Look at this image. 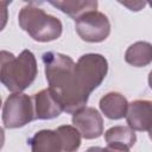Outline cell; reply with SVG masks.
I'll return each mask as SVG.
<instances>
[{
  "mask_svg": "<svg viewBox=\"0 0 152 152\" xmlns=\"http://www.w3.org/2000/svg\"><path fill=\"white\" fill-rule=\"evenodd\" d=\"M49 89L56 96L64 112L75 114L86 107L89 94L78 83L74 59L64 53L48 51L42 56Z\"/></svg>",
  "mask_w": 152,
  "mask_h": 152,
  "instance_id": "1",
  "label": "cell"
},
{
  "mask_svg": "<svg viewBox=\"0 0 152 152\" xmlns=\"http://www.w3.org/2000/svg\"><path fill=\"white\" fill-rule=\"evenodd\" d=\"M38 74L37 61L32 51L23 50L19 56L2 50L0 52V78L11 93H23Z\"/></svg>",
  "mask_w": 152,
  "mask_h": 152,
  "instance_id": "2",
  "label": "cell"
},
{
  "mask_svg": "<svg viewBox=\"0 0 152 152\" xmlns=\"http://www.w3.org/2000/svg\"><path fill=\"white\" fill-rule=\"evenodd\" d=\"M18 23L23 31L39 43L53 42L63 32L62 21L34 4H27L21 7L18 14Z\"/></svg>",
  "mask_w": 152,
  "mask_h": 152,
  "instance_id": "3",
  "label": "cell"
},
{
  "mask_svg": "<svg viewBox=\"0 0 152 152\" xmlns=\"http://www.w3.org/2000/svg\"><path fill=\"white\" fill-rule=\"evenodd\" d=\"M75 72L82 89L90 95L107 76L108 61L100 53L82 55L76 62Z\"/></svg>",
  "mask_w": 152,
  "mask_h": 152,
  "instance_id": "4",
  "label": "cell"
},
{
  "mask_svg": "<svg viewBox=\"0 0 152 152\" xmlns=\"http://www.w3.org/2000/svg\"><path fill=\"white\" fill-rule=\"evenodd\" d=\"M34 120L32 97L24 93H12L2 107V124L5 128H20Z\"/></svg>",
  "mask_w": 152,
  "mask_h": 152,
  "instance_id": "5",
  "label": "cell"
},
{
  "mask_svg": "<svg viewBox=\"0 0 152 152\" xmlns=\"http://www.w3.org/2000/svg\"><path fill=\"white\" fill-rule=\"evenodd\" d=\"M75 30L78 37L87 43H101L110 33V21L100 11H90L75 20Z\"/></svg>",
  "mask_w": 152,
  "mask_h": 152,
  "instance_id": "6",
  "label": "cell"
},
{
  "mask_svg": "<svg viewBox=\"0 0 152 152\" xmlns=\"http://www.w3.org/2000/svg\"><path fill=\"white\" fill-rule=\"evenodd\" d=\"M72 126L81 133L83 139H97L103 134V119L100 112L93 107H84L72 114Z\"/></svg>",
  "mask_w": 152,
  "mask_h": 152,
  "instance_id": "7",
  "label": "cell"
},
{
  "mask_svg": "<svg viewBox=\"0 0 152 152\" xmlns=\"http://www.w3.org/2000/svg\"><path fill=\"white\" fill-rule=\"evenodd\" d=\"M127 126L133 131L148 132L152 127V101L135 100L128 104L126 114Z\"/></svg>",
  "mask_w": 152,
  "mask_h": 152,
  "instance_id": "8",
  "label": "cell"
},
{
  "mask_svg": "<svg viewBox=\"0 0 152 152\" xmlns=\"http://www.w3.org/2000/svg\"><path fill=\"white\" fill-rule=\"evenodd\" d=\"M32 101L34 107V119L51 120L59 116L61 113L64 112L61 103L49 88L36 93L32 96Z\"/></svg>",
  "mask_w": 152,
  "mask_h": 152,
  "instance_id": "9",
  "label": "cell"
},
{
  "mask_svg": "<svg viewBox=\"0 0 152 152\" xmlns=\"http://www.w3.org/2000/svg\"><path fill=\"white\" fill-rule=\"evenodd\" d=\"M128 104L129 103L127 99L118 91L107 93L100 99L99 102L100 110L106 118L110 120H120L126 118Z\"/></svg>",
  "mask_w": 152,
  "mask_h": 152,
  "instance_id": "10",
  "label": "cell"
},
{
  "mask_svg": "<svg viewBox=\"0 0 152 152\" xmlns=\"http://www.w3.org/2000/svg\"><path fill=\"white\" fill-rule=\"evenodd\" d=\"M107 146L128 150L137 142V134L129 126H113L104 133Z\"/></svg>",
  "mask_w": 152,
  "mask_h": 152,
  "instance_id": "11",
  "label": "cell"
},
{
  "mask_svg": "<svg viewBox=\"0 0 152 152\" xmlns=\"http://www.w3.org/2000/svg\"><path fill=\"white\" fill-rule=\"evenodd\" d=\"M31 152H61L62 142L56 129L38 131L30 139Z\"/></svg>",
  "mask_w": 152,
  "mask_h": 152,
  "instance_id": "12",
  "label": "cell"
},
{
  "mask_svg": "<svg viewBox=\"0 0 152 152\" xmlns=\"http://www.w3.org/2000/svg\"><path fill=\"white\" fill-rule=\"evenodd\" d=\"M125 61L135 68L148 65L152 63V44L142 40L131 44L125 52Z\"/></svg>",
  "mask_w": 152,
  "mask_h": 152,
  "instance_id": "13",
  "label": "cell"
},
{
  "mask_svg": "<svg viewBox=\"0 0 152 152\" xmlns=\"http://www.w3.org/2000/svg\"><path fill=\"white\" fill-rule=\"evenodd\" d=\"M50 4L75 20L87 12L97 11V6H99L96 0H66V1L63 0V1H51Z\"/></svg>",
  "mask_w": 152,
  "mask_h": 152,
  "instance_id": "14",
  "label": "cell"
},
{
  "mask_svg": "<svg viewBox=\"0 0 152 152\" xmlns=\"http://www.w3.org/2000/svg\"><path fill=\"white\" fill-rule=\"evenodd\" d=\"M61 142H62V151L61 152H77L81 146L82 135L78 129L72 125H62L56 128Z\"/></svg>",
  "mask_w": 152,
  "mask_h": 152,
  "instance_id": "15",
  "label": "cell"
},
{
  "mask_svg": "<svg viewBox=\"0 0 152 152\" xmlns=\"http://www.w3.org/2000/svg\"><path fill=\"white\" fill-rule=\"evenodd\" d=\"M119 4L127 7L129 11H134V12L140 11L146 6L145 1H119Z\"/></svg>",
  "mask_w": 152,
  "mask_h": 152,
  "instance_id": "16",
  "label": "cell"
},
{
  "mask_svg": "<svg viewBox=\"0 0 152 152\" xmlns=\"http://www.w3.org/2000/svg\"><path fill=\"white\" fill-rule=\"evenodd\" d=\"M103 152H129L128 150H122V148H116V147H110L107 146L103 148Z\"/></svg>",
  "mask_w": 152,
  "mask_h": 152,
  "instance_id": "17",
  "label": "cell"
},
{
  "mask_svg": "<svg viewBox=\"0 0 152 152\" xmlns=\"http://www.w3.org/2000/svg\"><path fill=\"white\" fill-rule=\"evenodd\" d=\"M86 152H103V147H99V146H93L89 147Z\"/></svg>",
  "mask_w": 152,
  "mask_h": 152,
  "instance_id": "18",
  "label": "cell"
},
{
  "mask_svg": "<svg viewBox=\"0 0 152 152\" xmlns=\"http://www.w3.org/2000/svg\"><path fill=\"white\" fill-rule=\"evenodd\" d=\"M147 82H148V86H150V88L152 89V70L150 71V74H148V78H147Z\"/></svg>",
  "mask_w": 152,
  "mask_h": 152,
  "instance_id": "19",
  "label": "cell"
},
{
  "mask_svg": "<svg viewBox=\"0 0 152 152\" xmlns=\"http://www.w3.org/2000/svg\"><path fill=\"white\" fill-rule=\"evenodd\" d=\"M147 133H148V138H150V139H151V140H152V127H151V128H150V131H148V132H147Z\"/></svg>",
  "mask_w": 152,
  "mask_h": 152,
  "instance_id": "20",
  "label": "cell"
},
{
  "mask_svg": "<svg viewBox=\"0 0 152 152\" xmlns=\"http://www.w3.org/2000/svg\"><path fill=\"white\" fill-rule=\"evenodd\" d=\"M148 5H150V6H151V7H152V2H148Z\"/></svg>",
  "mask_w": 152,
  "mask_h": 152,
  "instance_id": "21",
  "label": "cell"
}]
</instances>
